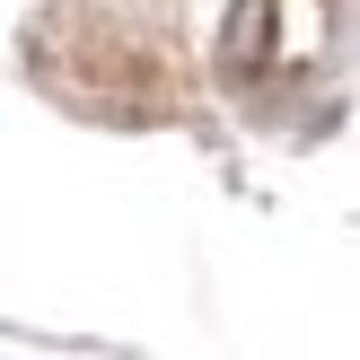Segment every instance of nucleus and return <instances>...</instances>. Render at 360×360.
<instances>
[{"label": "nucleus", "instance_id": "f257e3e1", "mask_svg": "<svg viewBox=\"0 0 360 360\" xmlns=\"http://www.w3.org/2000/svg\"><path fill=\"white\" fill-rule=\"evenodd\" d=\"M326 27H334L326 0H238V18H229V79L238 88H281L299 70H316Z\"/></svg>", "mask_w": 360, "mask_h": 360}]
</instances>
